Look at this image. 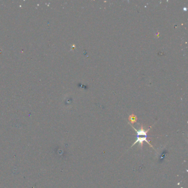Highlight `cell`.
Masks as SVG:
<instances>
[{"instance_id":"6da1fadb","label":"cell","mask_w":188,"mask_h":188,"mask_svg":"<svg viewBox=\"0 0 188 188\" xmlns=\"http://www.w3.org/2000/svg\"><path fill=\"white\" fill-rule=\"evenodd\" d=\"M129 120H130V122L131 123H134L136 122V120H137V117H136V116L135 115L132 114V115H131L130 116Z\"/></svg>"}]
</instances>
